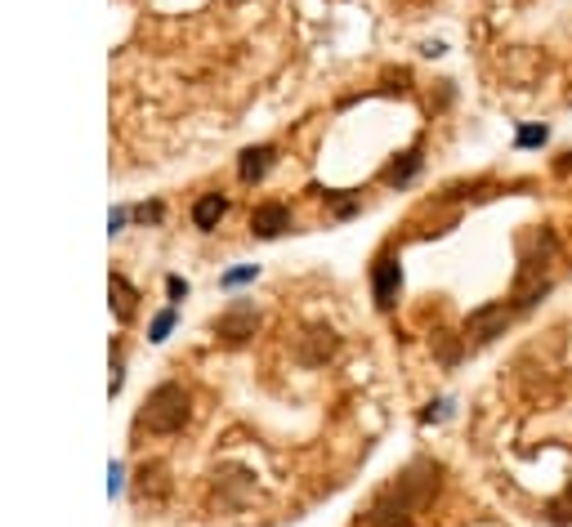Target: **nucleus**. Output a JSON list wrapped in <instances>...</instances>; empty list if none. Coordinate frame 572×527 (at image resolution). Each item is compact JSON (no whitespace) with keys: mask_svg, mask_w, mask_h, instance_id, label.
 I'll list each match as a JSON object with an SVG mask.
<instances>
[{"mask_svg":"<svg viewBox=\"0 0 572 527\" xmlns=\"http://www.w3.org/2000/svg\"><path fill=\"white\" fill-rule=\"evenodd\" d=\"M184 420H188V394L175 380L157 385L148 394V402H143V425H148V434H179Z\"/></svg>","mask_w":572,"mask_h":527,"instance_id":"f257e3e1","label":"nucleus"},{"mask_svg":"<svg viewBox=\"0 0 572 527\" xmlns=\"http://www.w3.org/2000/svg\"><path fill=\"white\" fill-rule=\"evenodd\" d=\"M510 322H514V309L510 304H483V309H474L470 318H465V340L470 344H492V340H501L505 331H510Z\"/></svg>","mask_w":572,"mask_h":527,"instance_id":"f03ea898","label":"nucleus"},{"mask_svg":"<svg viewBox=\"0 0 572 527\" xmlns=\"http://www.w3.org/2000/svg\"><path fill=\"white\" fill-rule=\"evenodd\" d=\"M398 291H403V268H398L394 255H380L376 268H371V295H376L380 309H394Z\"/></svg>","mask_w":572,"mask_h":527,"instance_id":"7ed1b4c3","label":"nucleus"},{"mask_svg":"<svg viewBox=\"0 0 572 527\" xmlns=\"http://www.w3.org/2000/svg\"><path fill=\"white\" fill-rule=\"evenodd\" d=\"M255 327H260L255 304H233L228 313H219V318H215V335H224L228 344H242L246 335H255Z\"/></svg>","mask_w":572,"mask_h":527,"instance_id":"20e7f679","label":"nucleus"},{"mask_svg":"<svg viewBox=\"0 0 572 527\" xmlns=\"http://www.w3.org/2000/svg\"><path fill=\"white\" fill-rule=\"evenodd\" d=\"M550 277H541L537 268H532V273H519V282H514V291H510V309L514 313H528V309H537L541 300H546L550 295Z\"/></svg>","mask_w":572,"mask_h":527,"instance_id":"39448f33","label":"nucleus"},{"mask_svg":"<svg viewBox=\"0 0 572 527\" xmlns=\"http://www.w3.org/2000/svg\"><path fill=\"white\" fill-rule=\"evenodd\" d=\"M291 228V210L282 206V201H264V206L251 210V233L255 237H278Z\"/></svg>","mask_w":572,"mask_h":527,"instance_id":"423d86ee","label":"nucleus"},{"mask_svg":"<svg viewBox=\"0 0 572 527\" xmlns=\"http://www.w3.org/2000/svg\"><path fill=\"white\" fill-rule=\"evenodd\" d=\"M224 210H228L224 197H219V193H206V197L193 206V224H197V228H215L219 219H224Z\"/></svg>","mask_w":572,"mask_h":527,"instance_id":"0eeeda50","label":"nucleus"},{"mask_svg":"<svg viewBox=\"0 0 572 527\" xmlns=\"http://www.w3.org/2000/svg\"><path fill=\"white\" fill-rule=\"evenodd\" d=\"M416 170H421V152H403V161H394V166L385 170V184H394V188L412 184Z\"/></svg>","mask_w":572,"mask_h":527,"instance_id":"6e6552de","label":"nucleus"},{"mask_svg":"<svg viewBox=\"0 0 572 527\" xmlns=\"http://www.w3.org/2000/svg\"><path fill=\"white\" fill-rule=\"evenodd\" d=\"M273 166V148H251L242 152V179L246 184H255V179H264V170Z\"/></svg>","mask_w":572,"mask_h":527,"instance_id":"1a4fd4ad","label":"nucleus"},{"mask_svg":"<svg viewBox=\"0 0 572 527\" xmlns=\"http://www.w3.org/2000/svg\"><path fill=\"white\" fill-rule=\"evenodd\" d=\"M546 519L555 523V527H572V483H568L564 492L555 496V501L546 505Z\"/></svg>","mask_w":572,"mask_h":527,"instance_id":"9d476101","label":"nucleus"},{"mask_svg":"<svg viewBox=\"0 0 572 527\" xmlns=\"http://www.w3.org/2000/svg\"><path fill=\"white\" fill-rule=\"evenodd\" d=\"M546 139H550V126H523L514 134V148H541Z\"/></svg>","mask_w":572,"mask_h":527,"instance_id":"9b49d317","label":"nucleus"},{"mask_svg":"<svg viewBox=\"0 0 572 527\" xmlns=\"http://www.w3.org/2000/svg\"><path fill=\"white\" fill-rule=\"evenodd\" d=\"M255 277V268H233V273L224 277V286H242V282H251Z\"/></svg>","mask_w":572,"mask_h":527,"instance_id":"f8f14e48","label":"nucleus"},{"mask_svg":"<svg viewBox=\"0 0 572 527\" xmlns=\"http://www.w3.org/2000/svg\"><path fill=\"white\" fill-rule=\"evenodd\" d=\"M572 170V152H564V161H559V175H568Z\"/></svg>","mask_w":572,"mask_h":527,"instance_id":"ddd939ff","label":"nucleus"}]
</instances>
